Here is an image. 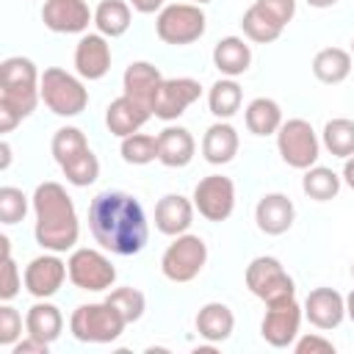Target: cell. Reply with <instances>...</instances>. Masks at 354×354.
Returning <instances> with one entry per match:
<instances>
[{
  "instance_id": "cell-15",
  "label": "cell",
  "mask_w": 354,
  "mask_h": 354,
  "mask_svg": "<svg viewBox=\"0 0 354 354\" xmlns=\"http://www.w3.org/2000/svg\"><path fill=\"white\" fill-rule=\"evenodd\" d=\"M41 22L53 33H86L94 22V11L86 0H44Z\"/></svg>"
},
{
  "instance_id": "cell-2",
  "label": "cell",
  "mask_w": 354,
  "mask_h": 354,
  "mask_svg": "<svg viewBox=\"0 0 354 354\" xmlns=\"http://www.w3.org/2000/svg\"><path fill=\"white\" fill-rule=\"evenodd\" d=\"M30 207L36 216L33 235L44 252L64 254V252L75 249V243L80 238V221H77L75 202L61 183H55V180L39 183L33 188Z\"/></svg>"
},
{
  "instance_id": "cell-7",
  "label": "cell",
  "mask_w": 354,
  "mask_h": 354,
  "mask_svg": "<svg viewBox=\"0 0 354 354\" xmlns=\"http://www.w3.org/2000/svg\"><path fill=\"white\" fill-rule=\"evenodd\" d=\"M246 288L252 290V296H257L266 304H277V301H288L296 299V282L293 277L285 271V266L271 257V254H260L246 266Z\"/></svg>"
},
{
  "instance_id": "cell-18",
  "label": "cell",
  "mask_w": 354,
  "mask_h": 354,
  "mask_svg": "<svg viewBox=\"0 0 354 354\" xmlns=\"http://www.w3.org/2000/svg\"><path fill=\"white\" fill-rule=\"evenodd\" d=\"M254 221H257V230L266 235H285L296 221V207H293L288 194L271 191V194H263L257 199Z\"/></svg>"
},
{
  "instance_id": "cell-19",
  "label": "cell",
  "mask_w": 354,
  "mask_h": 354,
  "mask_svg": "<svg viewBox=\"0 0 354 354\" xmlns=\"http://www.w3.org/2000/svg\"><path fill=\"white\" fill-rule=\"evenodd\" d=\"M194 213H196L194 199H188L183 194H166L155 205V227H158V232L177 238V235L191 230Z\"/></svg>"
},
{
  "instance_id": "cell-49",
  "label": "cell",
  "mask_w": 354,
  "mask_h": 354,
  "mask_svg": "<svg viewBox=\"0 0 354 354\" xmlns=\"http://www.w3.org/2000/svg\"><path fill=\"white\" fill-rule=\"evenodd\" d=\"M196 6H205V3H213V0H194Z\"/></svg>"
},
{
  "instance_id": "cell-24",
  "label": "cell",
  "mask_w": 354,
  "mask_h": 354,
  "mask_svg": "<svg viewBox=\"0 0 354 354\" xmlns=\"http://www.w3.org/2000/svg\"><path fill=\"white\" fill-rule=\"evenodd\" d=\"M196 332H199L202 340L216 343V346L224 343V340H230L232 332H235V315H232V310L227 304H221V301L202 304L199 313H196Z\"/></svg>"
},
{
  "instance_id": "cell-29",
  "label": "cell",
  "mask_w": 354,
  "mask_h": 354,
  "mask_svg": "<svg viewBox=\"0 0 354 354\" xmlns=\"http://www.w3.org/2000/svg\"><path fill=\"white\" fill-rule=\"evenodd\" d=\"M130 19H133V6L124 0H100V6L94 8V28L105 39L124 36L130 28Z\"/></svg>"
},
{
  "instance_id": "cell-6",
  "label": "cell",
  "mask_w": 354,
  "mask_h": 354,
  "mask_svg": "<svg viewBox=\"0 0 354 354\" xmlns=\"http://www.w3.org/2000/svg\"><path fill=\"white\" fill-rule=\"evenodd\" d=\"M207 17L196 3H169L155 17V33L163 44L185 47L205 36Z\"/></svg>"
},
{
  "instance_id": "cell-48",
  "label": "cell",
  "mask_w": 354,
  "mask_h": 354,
  "mask_svg": "<svg viewBox=\"0 0 354 354\" xmlns=\"http://www.w3.org/2000/svg\"><path fill=\"white\" fill-rule=\"evenodd\" d=\"M307 3H310L313 8H332L337 0H307Z\"/></svg>"
},
{
  "instance_id": "cell-34",
  "label": "cell",
  "mask_w": 354,
  "mask_h": 354,
  "mask_svg": "<svg viewBox=\"0 0 354 354\" xmlns=\"http://www.w3.org/2000/svg\"><path fill=\"white\" fill-rule=\"evenodd\" d=\"M61 171H64V177H66L69 185L86 188V185H91L100 177V160L91 152V147H86L83 152H77L75 158H69L66 163H61Z\"/></svg>"
},
{
  "instance_id": "cell-5",
  "label": "cell",
  "mask_w": 354,
  "mask_h": 354,
  "mask_svg": "<svg viewBox=\"0 0 354 354\" xmlns=\"http://www.w3.org/2000/svg\"><path fill=\"white\" fill-rule=\"evenodd\" d=\"M41 102L55 113V116H77L86 111L88 105V88L83 86V80L61 66H47L41 72Z\"/></svg>"
},
{
  "instance_id": "cell-40",
  "label": "cell",
  "mask_w": 354,
  "mask_h": 354,
  "mask_svg": "<svg viewBox=\"0 0 354 354\" xmlns=\"http://www.w3.org/2000/svg\"><path fill=\"white\" fill-rule=\"evenodd\" d=\"M22 277H19V268H17V263H14V257L11 254H6L3 257V279H0V299L3 301H11L17 293H19V288H22Z\"/></svg>"
},
{
  "instance_id": "cell-51",
  "label": "cell",
  "mask_w": 354,
  "mask_h": 354,
  "mask_svg": "<svg viewBox=\"0 0 354 354\" xmlns=\"http://www.w3.org/2000/svg\"><path fill=\"white\" fill-rule=\"evenodd\" d=\"M351 277H354V263H351Z\"/></svg>"
},
{
  "instance_id": "cell-32",
  "label": "cell",
  "mask_w": 354,
  "mask_h": 354,
  "mask_svg": "<svg viewBox=\"0 0 354 354\" xmlns=\"http://www.w3.org/2000/svg\"><path fill=\"white\" fill-rule=\"evenodd\" d=\"M321 144L335 155V158H351L354 155V119H346V116H337V119H329L324 124V133H321Z\"/></svg>"
},
{
  "instance_id": "cell-4",
  "label": "cell",
  "mask_w": 354,
  "mask_h": 354,
  "mask_svg": "<svg viewBox=\"0 0 354 354\" xmlns=\"http://www.w3.org/2000/svg\"><path fill=\"white\" fill-rule=\"evenodd\" d=\"M124 326L127 321L122 318V313L105 299L77 304L69 318V332L80 343H113L124 332Z\"/></svg>"
},
{
  "instance_id": "cell-47",
  "label": "cell",
  "mask_w": 354,
  "mask_h": 354,
  "mask_svg": "<svg viewBox=\"0 0 354 354\" xmlns=\"http://www.w3.org/2000/svg\"><path fill=\"white\" fill-rule=\"evenodd\" d=\"M346 318L354 324V290L346 296Z\"/></svg>"
},
{
  "instance_id": "cell-27",
  "label": "cell",
  "mask_w": 354,
  "mask_h": 354,
  "mask_svg": "<svg viewBox=\"0 0 354 354\" xmlns=\"http://www.w3.org/2000/svg\"><path fill=\"white\" fill-rule=\"evenodd\" d=\"M351 66H354V58L348 50L343 47H324L315 53L313 58V75L326 83V86H337L343 83L348 75H351Z\"/></svg>"
},
{
  "instance_id": "cell-41",
  "label": "cell",
  "mask_w": 354,
  "mask_h": 354,
  "mask_svg": "<svg viewBox=\"0 0 354 354\" xmlns=\"http://www.w3.org/2000/svg\"><path fill=\"white\" fill-rule=\"evenodd\" d=\"M254 6L282 28L296 17V0H254Z\"/></svg>"
},
{
  "instance_id": "cell-17",
  "label": "cell",
  "mask_w": 354,
  "mask_h": 354,
  "mask_svg": "<svg viewBox=\"0 0 354 354\" xmlns=\"http://www.w3.org/2000/svg\"><path fill=\"white\" fill-rule=\"evenodd\" d=\"M111 69V44L102 33H83L75 44V72L83 80H102Z\"/></svg>"
},
{
  "instance_id": "cell-16",
  "label": "cell",
  "mask_w": 354,
  "mask_h": 354,
  "mask_svg": "<svg viewBox=\"0 0 354 354\" xmlns=\"http://www.w3.org/2000/svg\"><path fill=\"white\" fill-rule=\"evenodd\" d=\"M304 318L315 326V329H337L346 318V296L337 293L335 288H313L301 304Z\"/></svg>"
},
{
  "instance_id": "cell-13",
  "label": "cell",
  "mask_w": 354,
  "mask_h": 354,
  "mask_svg": "<svg viewBox=\"0 0 354 354\" xmlns=\"http://www.w3.org/2000/svg\"><path fill=\"white\" fill-rule=\"evenodd\" d=\"M301 318H304V310L296 299L266 304V315L260 321V337L274 348H288L299 337Z\"/></svg>"
},
{
  "instance_id": "cell-26",
  "label": "cell",
  "mask_w": 354,
  "mask_h": 354,
  "mask_svg": "<svg viewBox=\"0 0 354 354\" xmlns=\"http://www.w3.org/2000/svg\"><path fill=\"white\" fill-rule=\"evenodd\" d=\"M213 66L221 77H238L252 66V47L241 36H224L213 47Z\"/></svg>"
},
{
  "instance_id": "cell-14",
  "label": "cell",
  "mask_w": 354,
  "mask_h": 354,
  "mask_svg": "<svg viewBox=\"0 0 354 354\" xmlns=\"http://www.w3.org/2000/svg\"><path fill=\"white\" fill-rule=\"evenodd\" d=\"M69 277V268L66 263L58 257V252H44L39 257H33L28 266H25V290L33 296V299H50L61 290V285L66 282Z\"/></svg>"
},
{
  "instance_id": "cell-38",
  "label": "cell",
  "mask_w": 354,
  "mask_h": 354,
  "mask_svg": "<svg viewBox=\"0 0 354 354\" xmlns=\"http://www.w3.org/2000/svg\"><path fill=\"white\" fill-rule=\"evenodd\" d=\"M28 213V196L22 194V188L14 185H3L0 188V221L3 224H19Z\"/></svg>"
},
{
  "instance_id": "cell-30",
  "label": "cell",
  "mask_w": 354,
  "mask_h": 354,
  "mask_svg": "<svg viewBox=\"0 0 354 354\" xmlns=\"http://www.w3.org/2000/svg\"><path fill=\"white\" fill-rule=\"evenodd\" d=\"M241 102H243V91L235 77H221L207 91V108L216 119H224V122L232 119L241 111Z\"/></svg>"
},
{
  "instance_id": "cell-46",
  "label": "cell",
  "mask_w": 354,
  "mask_h": 354,
  "mask_svg": "<svg viewBox=\"0 0 354 354\" xmlns=\"http://www.w3.org/2000/svg\"><path fill=\"white\" fill-rule=\"evenodd\" d=\"M0 155H3V158H0V169L6 171V169L11 166V144H8L6 138L0 141Z\"/></svg>"
},
{
  "instance_id": "cell-50",
  "label": "cell",
  "mask_w": 354,
  "mask_h": 354,
  "mask_svg": "<svg viewBox=\"0 0 354 354\" xmlns=\"http://www.w3.org/2000/svg\"><path fill=\"white\" fill-rule=\"evenodd\" d=\"M351 58H354V39H351Z\"/></svg>"
},
{
  "instance_id": "cell-3",
  "label": "cell",
  "mask_w": 354,
  "mask_h": 354,
  "mask_svg": "<svg viewBox=\"0 0 354 354\" xmlns=\"http://www.w3.org/2000/svg\"><path fill=\"white\" fill-rule=\"evenodd\" d=\"M41 75L36 64L25 55H11L0 64V133H11L22 119H28L39 100Z\"/></svg>"
},
{
  "instance_id": "cell-42",
  "label": "cell",
  "mask_w": 354,
  "mask_h": 354,
  "mask_svg": "<svg viewBox=\"0 0 354 354\" xmlns=\"http://www.w3.org/2000/svg\"><path fill=\"white\" fill-rule=\"evenodd\" d=\"M296 354H335V343L321 335H301L293 343Z\"/></svg>"
},
{
  "instance_id": "cell-12",
  "label": "cell",
  "mask_w": 354,
  "mask_h": 354,
  "mask_svg": "<svg viewBox=\"0 0 354 354\" xmlns=\"http://www.w3.org/2000/svg\"><path fill=\"white\" fill-rule=\"evenodd\" d=\"M194 207L207 221H227L235 210V183L224 174H207L194 188Z\"/></svg>"
},
{
  "instance_id": "cell-25",
  "label": "cell",
  "mask_w": 354,
  "mask_h": 354,
  "mask_svg": "<svg viewBox=\"0 0 354 354\" xmlns=\"http://www.w3.org/2000/svg\"><path fill=\"white\" fill-rule=\"evenodd\" d=\"M160 80H163V75H160V69L155 64H149V61H133V64H127V69L122 75V88H124L127 97H133V100H138L141 105L149 108L152 105V97H155L158 86H160Z\"/></svg>"
},
{
  "instance_id": "cell-8",
  "label": "cell",
  "mask_w": 354,
  "mask_h": 354,
  "mask_svg": "<svg viewBox=\"0 0 354 354\" xmlns=\"http://www.w3.org/2000/svg\"><path fill=\"white\" fill-rule=\"evenodd\" d=\"M205 263H207V243L194 232H183L166 246L160 257V271L169 282L185 285L202 274Z\"/></svg>"
},
{
  "instance_id": "cell-23",
  "label": "cell",
  "mask_w": 354,
  "mask_h": 354,
  "mask_svg": "<svg viewBox=\"0 0 354 354\" xmlns=\"http://www.w3.org/2000/svg\"><path fill=\"white\" fill-rule=\"evenodd\" d=\"M64 332V315L55 304H50L47 299H39L36 304L28 307L25 313V335L41 340V343H55Z\"/></svg>"
},
{
  "instance_id": "cell-9",
  "label": "cell",
  "mask_w": 354,
  "mask_h": 354,
  "mask_svg": "<svg viewBox=\"0 0 354 354\" xmlns=\"http://www.w3.org/2000/svg\"><path fill=\"white\" fill-rule=\"evenodd\" d=\"M277 149H279V158L290 169L304 171V169L318 163L321 138H318V133L313 130V124L307 119H288L277 130Z\"/></svg>"
},
{
  "instance_id": "cell-22",
  "label": "cell",
  "mask_w": 354,
  "mask_h": 354,
  "mask_svg": "<svg viewBox=\"0 0 354 354\" xmlns=\"http://www.w3.org/2000/svg\"><path fill=\"white\" fill-rule=\"evenodd\" d=\"M238 147H241L238 130H235L230 122H224V119L213 122V124L205 130V136H202V158H205L210 166H224V163H230V160L238 155Z\"/></svg>"
},
{
  "instance_id": "cell-31",
  "label": "cell",
  "mask_w": 354,
  "mask_h": 354,
  "mask_svg": "<svg viewBox=\"0 0 354 354\" xmlns=\"http://www.w3.org/2000/svg\"><path fill=\"white\" fill-rule=\"evenodd\" d=\"M340 185H343V177L337 171H332L329 166H310L304 169V177H301V191L315 199V202H329L340 194Z\"/></svg>"
},
{
  "instance_id": "cell-11",
  "label": "cell",
  "mask_w": 354,
  "mask_h": 354,
  "mask_svg": "<svg viewBox=\"0 0 354 354\" xmlns=\"http://www.w3.org/2000/svg\"><path fill=\"white\" fill-rule=\"evenodd\" d=\"M202 97V86L194 77H163L155 97H152V116L163 119V122H174L180 119L196 100Z\"/></svg>"
},
{
  "instance_id": "cell-43",
  "label": "cell",
  "mask_w": 354,
  "mask_h": 354,
  "mask_svg": "<svg viewBox=\"0 0 354 354\" xmlns=\"http://www.w3.org/2000/svg\"><path fill=\"white\" fill-rule=\"evenodd\" d=\"M47 348H50L47 343H41V340L25 335V337H19V340L11 346V354H47Z\"/></svg>"
},
{
  "instance_id": "cell-28",
  "label": "cell",
  "mask_w": 354,
  "mask_h": 354,
  "mask_svg": "<svg viewBox=\"0 0 354 354\" xmlns=\"http://www.w3.org/2000/svg\"><path fill=\"white\" fill-rule=\"evenodd\" d=\"M243 122L252 136H277L282 127V108L271 97H254L243 111Z\"/></svg>"
},
{
  "instance_id": "cell-20",
  "label": "cell",
  "mask_w": 354,
  "mask_h": 354,
  "mask_svg": "<svg viewBox=\"0 0 354 354\" xmlns=\"http://www.w3.org/2000/svg\"><path fill=\"white\" fill-rule=\"evenodd\" d=\"M149 116H152V111H149L147 105H141L138 100L122 94V97L111 100V105L105 108V127H108L113 136L124 138V136L138 133V130L149 122Z\"/></svg>"
},
{
  "instance_id": "cell-45",
  "label": "cell",
  "mask_w": 354,
  "mask_h": 354,
  "mask_svg": "<svg viewBox=\"0 0 354 354\" xmlns=\"http://www.w3.org/2000/svg\"><path fill=\"white\" fill-rule=\"evenodd\" d=\"M340 177H343V183H346V185L354 191V155L343 160V174H340Z\"/></svg>"
},
{
  "instance_id": "cell-1",
  "label": "cell",
  "mask_w": 354,
  "mask_h": 354,
  "mask_svg": "<svg viewBox=\"0 0 354 354\" xmlns=\"http://www.w3.org/2000/svg\"><path fill=\"white\" fill-rule=\"evenodd\" d=\"M88 230L94 241L119 257L138 254L149 241V224L141 202L124 191H100L88 202Z\"/></svg>"
},
{
  "instance_id": "cell-39",
  "label": "cell",
  "mask_w": 354,
  "mask_h": 354,
  "mask_svg": "<svg viewBox=\"0 0 354 354\" xmlns=\"http://www.w3.org/2000/svg\"><path fill=\"white\" fill-rule=\"evenodd\" d=\"M22 337V315L8 301L0 304V346L11 348Z\"/></svg>"
},
{
  "instance_id": "cell-37",
  "label": "cell",
  "mask_w": 354,
  "mask_h": 354,
  "mask_svg": "<svg viewBox=\"0 0 354 354\" xmlns=\"http://www.w3.org/2000/svg\"><path fill=\"white\" fill-rule=\"evenodd\" d=\"M105 301L113 304V307L122 313V318H124L127 324L141 321V315H144V310H147V296H144L138 288H130V285L113 288V290L105 296Z\"/></svg>"
},
{
  "instance_id": "cell-33",
  "label": "cell",
  "mask_w": 354,
  "mask_h": 354,
  "mask_svg": "<svg viewBox=\"0 0 354 354\" xmlns=\"http://www.w3.org/2000/svg\"><path fill=\"white\" fill-rule=\"evenodd\" d=\"M241 28H243V36L249 39V41H254V44H271V41H277L279 36H282V25H277L268 14H263L254 3L243 11V17H241Z\"/></svg>"
},
{
  "instance_id": "cell-44",
  "label": "cell",
  "mask_w": 354,
  "mask_h": 354,
  "mask_svg": "<svg viewBox=\"0 0 354 354\" xmlns=\"http://www.w3.org/2000/svg\"><path fill=\"white\" fill-rule=\"evenodd\" d=\"M138 14H155V11H160L163 8V3L166 0H127Z\"/></svg>"
},
{
  "instance_id": "cell-36",
  "label": "cell",
  "mask_w": 354,
  "mask_h": 354,
  "mask_svg": "<svg viewBox=\"0 0 354 354\" xmlns=\"http://www.w3.org/2000/svg\"><path fill=\"white\" fill-rule=\"evenodd\" d=\"M86 147H88L86 133H83L80 127H72V124L58 127L55 136H53V141H50V152H53V158H55L58 166L66 163L69 158H75L77 152H83Z\"/></svg>"
},
{
  "instance_id": "cell-21",
  "label": "cell",
  "mask_w": 354,
  "mask_h": 354,
  "mask_svg": "<svg viewBox=\"0 0 354 354\" xmlns=\"http://www.w3.org/2000/svg\"><path fill=\"white\" fill-rule=\"evenodd\" d=\"M196 152V141L191 136V130L180 127V124H169L158 133V160L169 169H183L194 160Z\"/></svg>"
},
{
  "instance_id": "cell-35",
  "label": "cell",
  "mask_w": 354,
  "mask_h": 354,
  "mask_svg": "<svg viewBox=\"0 0 354 354\" xmlns=\"http://www.w3.org/2000/svg\"><path fill=\"white\" fill-rule=\"evenodd\" d=\"M122 160L130 166H147L152 160H158V136L149 133H133L122 138Z\"/></svg>"
},
{
  "instance_id": "cell-10",
  "label": "cell",
  "mask_w": 354,
  "mask_h": 354,
  "mask_svg": "<svg viewBox=\"0 0 354 354\" xmlns=\"http://www.w3.org/2000/svg\"><path fill=\"white\" fill-rule=\"evenodd\" d=\"M66 268H69V282L80 290L102 293V290H111L116 282V268L111 257L102 254L100 249H88V246L72 249Z\"/></svg>"
}]
</instances>
